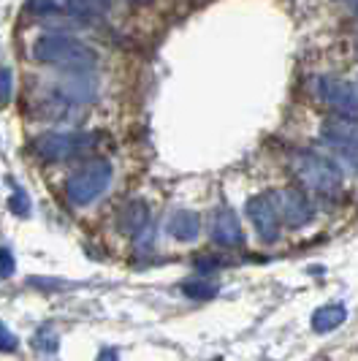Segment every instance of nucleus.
Returning a JSON list of instances; mask_svg holds the SVG:
<instances>
[{"label": "nucleus", "instance_id": "obj_3", "mask_svg": "<svg viewBox=\"0 0 358 361\" xmlns=\"http://www.w3.org/2000/svg\"><path fill=\"white\" fill-rule=\"evenodd\" d=\"M290 169L299 180L309 185L318 193H334L342 185V171L331 161H326L315 152H296L290 158Z\"/></svg>", "mask_w": 358, "mask_h": 361}, {"label": "nucleus", "instance_id": "obj_15", "mask_svg": "<svg viewBox=\"0 0 358 361\" xmlns=\"http://www.w3.org/2000/svg\"><path fill=\"white\" fill-rule=\"evenodd\" d=\"M182 293L187 299H193V302H206V299H212L217 293V286L215 283H206V280H193V283L182 286Z\"/></svg>", "mask_w": 358, "mask_h": 361}, {"label": "nucleus", "instance_id": "obj_21", "mask_svg": "<svg viewBox=\"0 0 358 361\" xmlns=\"http://www.w3.org/2000/svg\"><path fill=\"white\" fill-rule=\"evenodd\" d=\"M14 274V258L8 250L0 247V277H11Z\"/></svg>", "mask_w": 358, "mask_h": 361}, {"label": "nucleus", "instance_id": "obj_1", "mask_svg": "<svg viewBox=\"0 0 358 361\" xmlns=\"http://www.w3.org/2000/svg\"><path fill=\"white\" fill-rule=\"evenodd\" d=\"M33 57L47 66H63V68H92L98 63V52L87 44H79L68 36H44L33 47Z\"/></svg>", "mask_w": 358, "mask_h": 361}, {"label": "nucleus", "instance_id": "obj_19", "mask_svg": "<svg viewBox=\"0 0 358 361\" xmlns=\"http://www.w3.org/2000/svg\"><path fill=\"white\" fill-rule=\"evenodd\" d=\"M17 348H19L17 337L8 331V326L0 324V350H6V353H14Z\"/></svg>", "mask_w": 358, "mask_h": 361}, {"label": "nucleus", "instance_id": "obj_8", "mask_svg": "<svg viewBox=\"0 0 358 361\" xmlns=\"http://www.w3.org/2000/svg\"><path fill=\"white\" fill-rule=\"evenodd\" d=\"M209 236L220 247H236V245L245 242L239 217L233 215L231 209H217L215 215H212V220H209Z\"/></svg>", "mask_w": 358, "mask_h": 361}, {"label": "nucleus", "instance_id": "obj_10", "mask_svg": "<svg viewBox=\"0 0 358 361\" xmlns=\"http://www.w3.org/2000/svg\"><path fill=\"white\" fill-rule=\"evenodd\" d=\"M321 136L340 149H358V123L353 120H326L321 128Z\"/></svg>", "mask_w": 358, "mask_h": 361}, {"label": "nucleus", "instance_id": "obj_22", "mask_svg": "<svg viewBox=\"0 0 358 361\" xmlns=\"http://www.w3.org/2000/svg\"><path fill=\"white\" fill-rule=\"evenodd\" d=\"M350 3H358V0H350Z\"/></svg>", "mask_w": 358, "mask_h": 361}, {"label": "nucleus", "instance_id": "obj_5", "mask_svg": "<svg viewBox=\"0 0 358 361\" xmlns=\"http://www.w3.org/2000/svg\"><path fill=\"white\" fill-rule=\"evenodd\" d=\"M268 199L288 228H302L312 220V204L299 190H274L268 193Z\"/></svg>", "mask_w": 358, "mask_h": 361}, {"label": "nucleus", "instance_id": "obj_11", "mask_svg": "<svg viewBox=\"0 0 358 361\" xmlns=\"http://www.w3.org/2000/svg\"><path fill=\"white\" fill-rule=\"evenodd\" d=\"M147 226H149V207L139 199L128 201L123 212H120V231L136 239L139 234L147 231Z\"/></svg>", "mask_w": 358, "mask_h": 361}, {"label": "nucleus", "instance_id": "obj_9", "mask_svg": "<svg viewBox=\"0 0 358 361\" xmlns=\"http://www.w3.org/2000/svg\"><path fill=\"white\" fill-rule=\"evenodd\" d=\"M57 95L71 101V104H90L98 95V79L90 73H76V76H66L57 82Z\"/></svg>", "mask_w": 358, "mask_h": 361}, {"label": "nucleus", "instance_id": "obj_4", "mask_svg": "<svg viewBox=\"0 0 358 361\" xmlns=\"http://www.w3.org/2000/svg\"><path fill=\"white\" fill-rule=\"evenodd\" d=\"M95 147L92 133H44L36 142V152L44 161H68Z\"/></svg>", "mask_w": 358, "mask_h": 361}, {"label": "nucleus", "instance_id": "obj_7", "mask_svg": "<svg viewBox=\"0 0 358 361\" xmlns=\"http://www.w3.org/2000/svg\"><path fill=\"white\" fill-rule=\"evenodd\" d=\"M247 215H250L252 226H255V231L264 242H277V236H280V215H277V209H274L268 196H258V199L247 201Z\"/></svg>", "mask_w": 358, "mask_h": 361}, {"label": "nucleus", "instance_id": "obj_2", "mask_svg": "<svg viewBox=\"0 0 358 361\" xmlns=\"http://www.w3.org/2000/svg\"><path fill=\"white\" fill-rule=\"evenodd\" d=\"M111 185V166L109 161H90L82 169H76L66 182V199L73 207H90L98 201Z\"/></svg>", "mask_w": 358, "mask_h": 361}, {"label": "nucleus", "instance_id": "obj_14", "mask_svg": "<svg viewBox=\"0 0 358 361\" xmlns=\"http://www.w3.org/2000/svg\"><path fill=\"white\" fill-rule=\"evenodd\" d=\"M66 8L73 17H101L109 8V0H66Z\"/></svg>", "mask_w": 358, "mask_h": 361}, {"label": "nucleus", "instance_id": "obj_16", "mask_svg": "<svg viewBox=\"0 0 358 361\" xmlns=\"http://www.w3.org/2000/svg\"><path fill=\"white\" fill-rule=\"evenodd\" d=\"M11 92H14V73L11 68H0V106L11 101Z\"/></svg>", "mask_w": 358, "mask_h": 361}, {"label": "nucleus", "instance_id": "obj_13", "mask_svg": "<svg viewBox=\"0 0 358 361\" xmlns=\"http://www.w3.org/2000/svg\"><path fill=\"white\" fill-rule=\"evenodd\" d=\"M345 318H347L345 305H326V307H318L312 312V329L318 334H326V331H334L337 326L345 324Z\"/></svg>", "mask_w": 358, "mask_h": 361}, {"label": "nucleus", "instance_id": "obj_6", "mask_svg": "<svg viewBox=\"0 0 358 361\" xmlns=\"http://www.w3.org/2000/svg\"><path fill=\"white\" fill-rule=\"evenodd\" d=\"M318 95L342 114H358V85L345 79H321Z\"/></svg>", "mask_w": 358, "mask_h": 361}, {"label": "nucleus", "instance_id": "obj_20", "mask_svg": "<svg viewBox=\"0 0 358 361\" xmlns=\"http://www.w3.org/2000/svg\"><path fill=\"white\" fill-rule=\"evenodd\" d=\"M27 8L36 11V14H54V11H60V6L54 0H30Z\"/></svg>", "mask_w": 358, "mask_h": 361}, {"label": "nucleus", "instance_id": "obj_17", "mask_svg": "<svg viewBox=\"0 0 358 361\" xmlns=\"http://www.w3.org/2000/svg\"><path fill=\"white\" fill-rule=\"evenodd\" d=\"M8 209L14 212V215H30V199H27V193L25 190H14L11 193V199H8Z\"/></svg>", "mask_w": 358, "mask_h": 361}, {"label": "nucleus", "instance_id": "obj_12", "mask_svg": "<svg viewBox=\"0 0 358 361\" xmlns=\"http://www.w3.org/2000/svg\"><path fill=\"white\" fill-rule=\"evenodd\" d=\"M168 234L179 242H196L201 234V217L196 212H174L166 223Z\"/></svg>", "mask_w": 358, "mask_h": 361}, {"label": "nucleus", "instance_id": "obj_18", "mask_svg": "<svg viewBox=\"0 0 358 361\" xmlns=\"http://www.w3.org/2000/svg\"><path fill=\"white\" fill-rule=\"evenodd\" d=\"M33 343H36L38 350H47V353H54V350H57V337H54L52 329H44V331H38Z\"/></svg>", "mask_w": 358, "mask_h": 361}]
</instances>
